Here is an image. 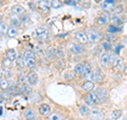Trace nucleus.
Returning a JSON list of instances; mask_svg holds the SVG:
<instances>
[{"mask_svg":"<svg viewBox=\"0 0 127 120\" xmlns=\"http://www.w3.org/2000/svg\"><path fill=\"white\" fill-rule=\"evenodd\" d=\"M86 33H87V36H88V39L91 44L100 43L102 41V38L104 37V35H103L102 32L100 30L95 29V28H90V29L87 30Z\"/></svg>","mask_w":127,"mask_h":120,"instance_id":"f257e3e1","label":"nucleus"},{"mask_svg":"<svg viewBox=\"0 0 127 120\" xmlns=\"http://www.w3.org/2000/svg\"><path fill=\"white\" fill-rule=\"evenodd\" d=\"M23 57L26 59V64H27V67H29L30 69L33 70L35 67H36V57H35V53L34 51L32 50H26L25 51V54Z\"/></svg>","mask_w":127,"mask_h":120,"instance_id":"f03ea898","label":"nucleus"},{"mask_svg":"<svg viewBox=\"0 0 127 120\" xmlns=\"http://www.w3.org/2000/svg\"><path fill=\"white\" fill-rule=\"evenodd\" d=\"M95 94H96L97 98H98V102H100V104H105V103L108 101L109 94H108V90H107L105 87L98 86L97 88L95 89Z\"/></svg>","mask_w":127,"mask_h":120,"instance_id":"7ed1b4c3","label":"nucleus"},{"mask_svg":"<svg viewBox=\"0 0 127 120\" xmlns=\"http://www.w3.org/2000/svg\"><path fill=\"white\" fill-rule=\"evenodd\" d=\"M85 103L90 107H95L97 104H100L96 94L93 93V91L87 93V95L85 96Z\"/></svg>","mask_w":127,"mask_h":120,"instance_id":"20e7f679","label":"nucleus"},{"mask_svg":"<svg viewBox=\"0 0 127 120\" xmlns=\"http://www.w3.org/2000/svg\"><path fill=\"white\" fill-rule=\"evenodd\" d=\"M82 79H84L85 81H94V71L91 64L85 63V69L82 74Z\"/></svg>","mask_w":127,"mask_h":120,"instance_id":"39448f33","label":"nucleus"},{"mask_svg":"<svg viewBox=\"0 0 127 120\" xmlns=\"http://www.w3.org/2000/svg\"><path fill=\"white\" fill-rule=\"evenodd\" d=\"M49 35H50L49 30L45 27H39L37 29H35V31H34V36L38 39H41V41L48 39L49 38Z\"/></svg>","mask_w":127,"mask_h":120,"instance_id":"423d86ee","label":"nucleus"},{"mask_svg":"<svg viewBox=\"0 0 127 120\" xmlns=\"http://www.w3.org/2000/svg\"><path fill=\"white\" fill-rule=\"evenodd\" d=\"M111 65H112V69L116 71H121L124 66L123 63V59L120 57H112L111 58Z\"/></svg>","mask_w":127,"mask_h":120,"instance_id":"0eeeda50","label":"nucleus"},{"mask_svg":"<svg viewBox=\"0 0 127 120\" xmlns=\"http://www.w3.org/2000/svg\"><path fill=\"white\" fill-rule=\"evenodd\" d=\"M119 0H105V1L102 2L101 7L105 12H113L114 7H116V2H118Z\"/></svg>","mask_w":127,"mask_h":120,"instance_id":"6e6552de","label":"nucleus"},{"mask_svg":"<svg viewBox=\"0 0 127 120\" xmlns=\"http://www.w3.org/2000/svg\"><path fill=\"white\" fill-rule=\"evenodd\" d=\"M94 81L97 84H100V85L104 83L105 81V74L102 71L101 68H98V67H96L94 69Z\"/></svg>","mask_w":127,"mask_h":120,"instance_id":"1a4fd4ad","label":"nucleus"},{"mask_svg":"<svg viewBox=\"0 0 127 120\" xmlns=\"http://www.w3.org/2000/svg\"><path fill=\"white\" fill-rule=\"evenodd\" d=\"M109 21H110V16L108 15L107 12H104V13L98 16L96 18V20H95V22H96L98 26H106L109 23Z\"/></svg>","mask_w":127,"mask_h":120,"instance_id":"9d476101","label":"nucleus"},{"mask_svg":"<svg viewBox=\"0 0 127 120\" xmlns=\"http://www.w3.org/2000/svg\"><path fill=\"white\" fill-rule=\"evenodd\" d=\"M100 64L103 68H108L111 64V57L108 52H105L101 55V61Z\"/></svg>","mask_w":127,"mask_h":120,"instance_id":"9b49d317","label":"nucleus"},{"mask_svg":"<svg viewBox=\"0 0 127 120\" xmlns=\"http://www.w3.org/2000/svg\"><path fill=\"white\" fill-rule=\"evenodd\" d=\"M89 118L92 119V120H103V113H102V111L100 109H96V107H93V109L90 111Z\"/></svg>","mask_w":127,"mask_h":120,"instance_id":"f8f14e48","label":"nucleus"},{"mask_svg":"<svg viewBox=\"0 0 127 120\" xmlns=\"http://www.w3.org/2000/svg\"><path fill=\"white\" fill-rule=\"evenodd\" d=\"M75 38L77 39L78 43L83 44V45H85V44H87L89 42L88 36H87V33L85 31H77L76 33H75Z\"/></svg>","mask_w":127,"mask_h":120,"instance_id":"ddd939ff","label":"nucleus"},{"mask_svg":"<svg viewBox=\"0 0 127 120\" xmlns=\"http://www.w3.org/2000/svg\"><path fill=\"white\" fill-rule=\"evenodd\" d=\"M38 112L43 117H49L51 115V107L49 104H47V103H42V104H40V106H39Z\"/></svg>","mask_w":127,"mask_h":120,"instance_id":"4468645a","label":"nucleus"},{"mask_svg":"<svg viewBox=\"0 0 127 120\" xmlns=\"http://www.w3.org/2000/svg\"><path fill=\"white\" fill-rule=\"evenodd\" d=\"M37 6L40 9L42 12H49L51 6V2L49 0H38L37 2Z\"/></svg>","mask_w":127,"mask_h":120,"instance_id":"2eb2a0df","label":"nucleus"},{"mask_svg":"<svg viewBox=\"0 0 127 120\" xmlns=\"http://www.w3.org/2000/svg\"><path fill=\"white\" fill-rule=\"evenodd\" d=\"M71 51H72L73 54H83V53H85L86 48H85V45H83L81 43H77V44H74L72 46Z\"/></svg>","mask_w":127,"mask_h":120,"instance_id":"dca6fc26","label":"nucleus"},{"mask_svg":"<svg viewBox=\"0 0 127 120\" xmlns=\"http://www.w3.org/2000/svg\"><path fill=\"white\" fill-rule=\"evenodd\" d=\"M27 78H28V83L30 84V85H36L37 84V81H38V75H37V73L35 72V71H30L29 73H28V75H27Z\"/></svg>","mask_w":127,"mask_h":120,"instance_id":"f3484780","label":"nucleus"},{"mask_svg":"<svg viewBox=\"0 0 127 120\" xmlns=\"http://www.w3.org/2000/svg\"><path fill=\"white\" fill-rule=\"evenodd\" d=\"M95 87V84L93 81H85L84 83L82 84V89L86 91V93H90L92 91Z\"/></svg>","mask_w":127,"mask_h":120,"instance_id":"a211bd4d","label":"nucleus"},{"mask_svg":"<svg viewBox=\"0 0 127 120\" xmlns=\"http://www.w3.org/2000/svg\"><path fill=\"white\" fill-rule=\"evenodd\" d=\"M90 106H88L85 103V104H82L81 106H79V109H78V114L82 116V117H87L89 114H90V109H89Z\"/></svg>","mask_w":127,"mask_h":120,"instance_id":"6ab92c4d","label":"nucleus"},{"mask_svg":"<svg viewBox=\"0 0 127 120\" xmlns=\"http://www.w3.org/2000/svg\"><path fill=\"white\" fill-rule=\"evenodd\" d=\"M5 57L7 59H10L11 61L16 62V60H17V58H18V54H17V52H16L15 49H7L6 52H5Z\"/></svg>","mask_w":127,"mask_h":120,"instance_id":"aec40b11","label":"nucleus"},{"mask_svg":"<svg viewBox=\"0 0 127 120\" xmlns=\"http://www.w3.org/2000/svg\"><path fill=\"white\" fill-rule=\"evenodd\" d=\"M12 14H15V15H22V14H25V7H23L22 5H14V6H12Z\"/></svg>","mask_w":127,"mask_h":120,"instance_id":"412c9836","label":"nucleus"},{"mask_svg":"<svg viewBox=\"0 0 127 120\" xmlns=\"http://www.w3.org/2000/svg\"><path fill=\"white\" fill-rule=\"evenodd\" d=\"M84 69H85V64H83V63H78L75 65L74 67V73L76 74V75H79V77H82V74L83 72H84Z\"/></svg>","mask_w":127,"mask_h":120,"instance_id":"4be33fe9","label":"nucleus"},{"mask_svg":"<svg viewBox=\"0 0 127 120\" xmlns=\"http://www.w3.org/2000/svg\"><path fill=\"white\" fill-rule=\"evenodd\" d=\"M10 20H11V23H12V27H14V28L18 27L21 23V19L18 17V15H15V14L11 15Z\"/></svg>","mask_w":127,"mask_h":120,"instance_id":"5701e85b","label":"nucleus"},{"mask_svg":"<svg viewBox=\"0 0 127 120\" xmlns=\"http://www.w3.org/2000/svg\"><path fill=\"white\" fill-rule=\"evenodd\" d=\"M110 20L113 22V25H116V26H121V25H123V22H124V20H123V18L122 17H120V15H112L110 17Z\"/></svg>","mask_w":127,"mask_h":120,"instance_id":"b1692460","label":"nucleus"},{"mask_svg":"<svg viewBox=\"0 0 127 120\" xmlns=\"http://www.w3.org/2000/svg\"><path fill=\"white\" fill-rule=\"evenodd\" d=\"M16 66H17L18 68H20V69H22V68H25L27 66L26 59H25L23 55H18L17 60H16Z\"/></svg>","mask_w":127,"mask_h":120,"instance_id":"393cba45","label":"nucleus"},{"mask_svg":"<svg viewBox=\"0 0 127 120\" xmlns=\"http://www.w3.org/2000/svg\"><path fill=\"white\" fill-rule=\"evenodd\" d=\"M23 117H25L27 120H30L32 118H35L36 117V113L34 112V110L32 109H28L25 111V113H23Z\"/></svg>","mask_w":127,"mask_h":120,"instance_id":"a878e982","label":"nucleus"},{"mask_svg":"<svg viewBox=\"0 0 127 120\" xmlns=\"http://www.w3.org/2000/svg\"><path fill=\"white\" fill-rule=\"evenodd\" d=\"M104 36H105L106 41H108V42H110V43H114L116 41H118V38H119L118 35L114 34V33H106Z\"/></svg>","mask_w":127,"mask_h":120,"instance_id":"bb28decb","label":"nucleus"},{"mask_svg":"<svg viewBox=\"0 0 127 120\" xmlns=\"http://www.w3.org/2000/svg\"><path fill=\"white\" fill-rule=\"evenodd\" d=\"M7 91H9L12 96H15V95H18V94L22 93V88H19L18 86H10Z\"/></svg>","mask_w":127,"mask_h":120,"instance_id":"cd10ccee","label":"nucleus"},{"mask_svg":"<svg viewBox=\"0 0 127 120\" xmlns=\"http://www.w3.org/2000/svg\"><path fill=\"white\" fill-rule=\"evenodd\" d=\"M122 116V111L121 110H113L110 114V118L112 120H119Z\"/></svg>","mask_w":127,"mask_h":120,"instance_id":"c85d7f7f","label":"nucleus"},{"mask_svg":"<svg viewBox=\"0 0 127 120\" xmlns=\"http://www.w3.org/2000/svg\"><path fill=\"white\" fill-rule=\"evenodd\" d=\"M22 93L25 94L26 96H31L32 94V87L30 86V84L29 83H25V84H22Z\"/></svg>","mask_w":127,"mask_h":120,"instance_id":"c756f323","label":"nucleus"},{"mask_svg":"<svg viewBox=\"0 0 127 120\" xmlns=\"http://www.w3.org/2000/svg\"><path fill=\"white\" fill-rule=\"evenodd\" d=\"M48 120H64V117L61 113L54 112V113H51V115L48 117Z\"/></svg>","mask_w":127,"mask_h":120,"instance_id":"7c9ffc66","label":"nucleus"},{"mask_svg":"<svg viewBox=\"0 0 127 120\" xmlns=\"http://www.w3.org/2000/svg\"><path fill=\"white\" fill-rule=\"evenodd\" d=\"M0 87H1L2 90H7L10 87V84H9V81H7V79L5 78H1L0 79Z\"/></svg>","mask_w":127,"mask_h":120,"instance_id":"2f4dec72","label":"nucleus"},{"mask_svg":"<svg viewBox=\"0 0 127 120\" xmlns=\"http://www.w3.org/2000/svg\"><path fill=\"white\" fill-rule=\"evenodd\" d=\"M2 66H4L5 69H11L13 67V61H11L10 59L5 57L4 59H2Z\"/></svg>","mask_w":127,"mask_h":120,"instance_id":"473e14b6","label":"nucleus"},{"mask_svg":"<svg viewBox=\"0 0 127 120\" xmlns=\"http://www.w3.org/2000/svg\"><path fill=\"white\" fill-rule=\"evenodd\" d=\"M75 74L74 71L72 72V71H67V72L64 73V80H66V81H73V80L75 79Z\"/></svg>","mask_w":127,"mask_h":120,"instance_id":"72a5a7b5","label":"nucleus"},{"mask_svg":"<svg viewBox=\"0 0 127 120\" xmlns=\"http://www.w3.org/2000/svg\"><path fill=\"white\" fill-rule=\"evenodd\" d=\"M102 48H103V50H105L106 52H108V51H110L111 49H112V44H111L110 42L108 41H104V42H102Z\"/></svg>","mask_w":127,"mask_h":120,"instance_id":"f704fd0d","label":"nucleus"},{"mask_svg":"<svg viewBox=\"0 0 127 120\" xmlns=\"http://www.w3.org/2000/svg\"><path fill=\"white\" fill-rule=\"evenodd\" d=\"M50 2H51V6L53 9H59V7H62L64 5L62 0H51Z\"/></svg>","mask_w":127,"mask_h":120,"instance_id":"c9c22d12","label":"nucleus"},{"mask_svg":"<svg viewBox=\"0 0 127 120\" xmlns=\"http://www.w3.org/2000/svg\"><path fill=\"white\" fill-rule=\"evenodd\" d=\"M120 31H121V29L118 26H116V25H109L108 26V33H114V34H117L118 32H120Z\"/></svg>","mask_w":127,"mask_h":120,"instance_id":"e433bc0d","label":"nucleus"},{"mask_svg":"<svg viewBox=\"0 0 127 120\" xmlns=\"http://www.w3.org/2000/svg\"><path fill=\"white\" fill-rule=\"evenodd\" d=\"M123 12H124V6H123L122 4H118V5H116V7H114L112 13L114 15H120V14L123 13Z\"/></svg>","mask_w":127,"mask_h":120,"instance_id":"4c0bfd02","label":"nucleus"},{"mask_svg":"<svg viewBox=\"0 0 127 120\" xmlns=\"http://www.w3.org/2000/svg\"><path fill=\"white\" fill-rule=\"evenodd\" d=\"M7 36L9 37H15L17 35V28H14V27H10L9 31H7Z\"/></svg>","mask_w":127,"mask_h":120,"instance_id":"58836bf2","label":"nucleus"},{"mask_svg":"<svg viewBox=\"0 0 127 120\" xmlns=\"http://www.w3.org/2000/svg\"><path fill=\"white\" fill-rule=\"evenodd\" d=\"M10 28L7 27V25L4 22V21H1V23H0V32H1V34H5L7 33V31H9Z\"/></svg>","mask_w":127,"mask_h":120,"instance_id":"ea45409f","label":"nucleus"},{"mask_svg":"<svg viewBox=\"0 0 127 120\" xmlns=\"http://www.w3.org/2000/svg\"><path fill=\"white\" fill-rule=\"evenodd\" d=\"M18 82L20 83V84H25V83L28 82V78L25 75V73L20 72V73L18 74Z\"/></svg>","mask_w":127,"mask_h":120,"instance_id":"a19ab883","label":"nucleus"},{"mask_svg":"<svg viewBox=\"0 0 127 120\" xmlns=\"http://www.w3.org/2000/svg\"><path fill=\"white\" fill-rule=\"evenodd\" d=\"M46 55L50 59H53L54 57H56V55H55V49H53V48H49V49L46 51Z\"/></svg>","mask_w":127,"mask_h":120,"instance_id":"79ce46f5","label":"nucleus"},{"mask_svg":"<svg viewBox=\"0 0 127 120\" xmlns=\"http://www.w3.org/2000/svg\"><path fill=\"white\" fill-rule=\"evenodd\" d=\"M102 50H103V48H102V46H100V47H95L94 49L92 50V53H93V55L94 57H98V55H101V53H102Z\"/></svg>","mask_w":127,"mask_h":120,"instance_id":"37998d69","label":"nucleus"},{"mask_svg":"<svg viewBox=\"0 0 127 120\" xmlns=\"http://www.w3.org/2000/svg\"><path fill=\"white\" fill-rule=\"evenodd\" d=\"M4 75H2L3 78H5V79H11V78H13V71H12L11 69H5L4 70V73H3ZM1 77V78H2Z\"/></svg>","mask_w":127,"mask_h":120,"instance_id":"c03bdc74","label":"nucleus"},{"mask_svg":"<svg viewBox=\"0 0 127 120\" xmlns=\"http://www.w3.org/2000/svg\"><path fill=\"white\" fill-rule=\"evenodd\" d=\"M55 55L58 58H63L64 57V53H63V50L61 48H57V49H55Z\"/></svg>","mask_w":127,"mask_h":120,"instance_id":"a18cd8bd","label":"nucleus"},{"mask_svg":"<svg viewBox=\"0 0 127 120\" xmlns=\"http://www.w3.org/2000/svg\"><path fill=\"white\" fill-rule=\"evenodd\" d=\"M122 72L124 73V74H127V64H126V63H124V66H123Z\"/></svg>","mask_w":127,"mask_h":120,"instance_id":"49530a36","label":"nucleus"},{"mask_svg":"<svg viewBox=\"0 0 127 120\" xmlns=\"http://www.w3.org/2000/svg\"><path fill=\"white\" fill-rule=\"evenodd\" d=\"M28 18H29V17H28L27 15H25V16H23V17L21 18V22H26V21L28 20Z\"/></svg>","mask_w":127,"mask_h":120,"instance_id":"de8ad7c7","label":"nucleus"},{"mask_svg":"<svg viewBox=\"0 0 127 120\" xmlns=\"http://www.w3.org/2000/svg\"><path fill=\"white\" fill-rule=\"evenodd\" d=\"M72 1H74V2L77 3V2H81V0H72Z\"/></svg>","mask_w":127,"mask_h":120,"instance_id":"09e8293b","label":"nucleus"},{"mask_svg":"<svg viewBox=\"0 0 127 120\" xmlns=\"http://www.w3.org/2000/svg\"><path fill=\"white\" fill-rule=\"evenodd\" d=\"M30 120H38V118H37V117H35V118H32V119H30Z\"/></svg>","mask_w":127,"mask_h":120,"instance_id":"8fccbe9b","label":"nucleus"},{"mask_svg":"<svg viewBox=\"0 0 127 120\" xmlns=\"http://www.w3.org/2000/svg\"><path fill=\"white\" fill-rule=\"evenodd\" d=\"M103 120H112V119H111V118H110V119H109V118H106V119H103Z\"/></svg>","mask_w":127,"mask_h":120,"instance_id":"3c124183","label":"nucleus"},{"mask_svg":"<svg viewBox=\"0 0 127 120\" xmlns=\"http://www.w3.org/2000/svg\"><path fill=\"white\" fill-rule=\"evenodd\" d=\"M94 1H96V2H98V1H101V0H94Z\"/></svg>","mask_w":127,"mask_h":120,"instance_id":"603ef678","label":"nucleus"},{"mask_svg":"<svg viewBox=\"0 0 127 120\" xmlns=\"http://www.w3.org/2000/svg\"><path fill=\"white\" fill-rule=\"evenodd\" d=\"M121 120H127V119H126V118H123V119H121Z\"/></svg>","mask_w":127,"mask_h":120,"instance_id":"864d4df0","label":"nucleus"},{"mask_svg":"<svg viewBox=\"0 0 127 120\" xmlns=\"http://www.w3.org/2000/svg\"><path fill=\"white\" fill-rule=\"evenodd\" d=\"M62 1H67V0H62Z\"/></svg>","mask_w":127,"mask_h":120,"instance_id":"5fc2aeb1","label":"nucleus"},{"mask_svg":"<svg viewBox=\"0 0 127 120\" xmlns=\"http://www.w3.org/2000/svg\"><path fill=\"white\" fill-rule=\"evenodd\" d=\"M64 120H68V119H64Z\"/></svg>","mask_w":127,"mask_h":120,"instance_id":"6e6d98bb","label":"nucleus"},{"mask_svg":"<svg viewBox=\"0 0 127 120\" xmlns=\"http://www.w3.org/2000/svg\"><path fill=\"white\" fill-rule=\"evenodd\" d=\"M126 119H127V116H126Z\"/></svg>","mask_w":127,"mask_h":120,"instance_id":"4d7b16f0","label":"nucleus"},{"mask_svg":"<svg viewBox=\"0 0 127 120\" xmlns=\"http://www.w3.org/2000/svg\"><path fill=\"white\" fill-rule=\"evenodd\" d=\"M89 120H92V119H89Z\"/></svg>","mask_w":127,"mask_h":120,"instance_id":"13d9d810","label":"nucleus"}]
</instances>
